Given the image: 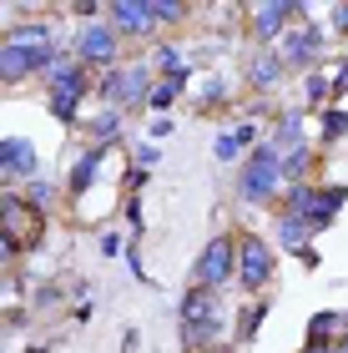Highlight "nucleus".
Wrapping results in <instances>:
<instances>
[{
  "instance_id": "a878e982",
  "label": "nucleus",
  "mask_w": 348,
  "mask_h": 353,
  "mask_svg": "<svg viewBox=\"0 0 348 353\" xmlns=\"http://www.w3.org/2000/svg\"><path fill=\"white\" fill-rule=\"evenodd\" d=\"M334 106V81H328V66L303 76V111H328Z\"/></svg>"
},
{
  "instance_id": "393cba45",
  "label": "nucleus",
  "mask_w": 348,
  "mask_h": 353,
  "mask_svg": "<svg viewBox=\"0 0 348 353\" xmlns=\"http://www.w3.org/2000/svg\"><path fill=\"white\" fill-rule=\"evenodd\" d=\"M192 81H197V76H192V66H187V71H177V76H162L147 106H152V111H172V106H177V96H187V91H192Z\"/></svg>"
},
{
  "instance_id": "2eb2a0df",
  "label": "nucleus",
  "mask_w": 348,
  "mask_h": 353,
  "mask_svg": "<svg viewBox=\"0 0 348 353\" xmlns=\"http://www.w3.org/2000/svg\"><path fill=\"white\" fill-rule=\"evenodd\" d=\"M0 172H6V187L36 182V176H41V152H36V141L10 132L6 141H0Z\"/></svg>"
},
{
  "instance_id": "2f4dec72",
  "label": "nucleus",
  "mask_w": 348,
  "mask_h": 353,
  "mask_svg": "<svg viewBox=\"0 0 348 353\" xmlns=\"http://www.w3.org/2000/svg\"><path fill=\"white\" fill-rule=\"evenodd\" d=\"M323 21H328V30H334V41L343 36L348 41V6L338 0V6H323Z\"/></svg>"
},
{
  "instance_id": "f704fd0d",
  "label": "nucleus",
  "mask_w": 348,
  "mask_h": 353,
  "mask_svg": "<svg viewBox=\"0 0 348 353\" xmlns=\"http://www.w3.org/2000/svg\"><path fill=\"white\" fill-rule=\"evenodd\" d=\"M126 272H132L136 283H152V278H147V263H141V248H136V243H126Z\"/></svg>"
},
{
  "instance_id": "b1692460",
  "label": "nucleus",
  "mask_w": 348,
  "mask_h": 353,
  "mask_svg": "<svg viewBox=\"0 0 348 353\" xmlns=\"http://www.w3.org/2000/svg\"><path fill=\"white\" fill-rule=\"evenodd\" d=\"M21 197H25V207L36 217H51L56 207H61V197H66V182H51V176H36V182H25L21 187Z\"/></svg>"
},
{
  "instance_id": "6ab92c4d",
  "label": "nucleus",
  "mask_w": 348,
  "mask_h": 353,
  "mask_svg": "<svg viewBox=\"0 0 348 353\" xmlns=\"http://www.w3.org/2000/svg\"><path fill=\"white\" fill-rule=\"evenodd\" d=\"M348 339V318L338 308H318L308 318V333H303V348H338Z\"/></svg>"
},
{
  "instance_id": "e433bc0d",
  "label": "nucleus",
  "mask_w": 348,
  "mask_h": 353,
  "mask_svg": "<svg viewBox=\"0 0 348 353\" xmlns=\"http://www.w3.org/2000/svg\"><path fill=\"white\" fill-rule=\"evenodd\" d=\"M318 263H323V258H318V248H303V252H298V268H308V272H313Z\"/></svg>"
},
{
  "instance_id": "c85d7f7f",
  "label": "nucleus",
  "mask_w": 348,
  "mask_h": 353,
  "mask_svg": "<svg viewBox=\"0 0 348 353\" xmlns=\"http://www.w3.org/2000/svg\"><path fill=\"white\" fill-rule=\"evenodd\" d=\"M192 15V6H182V0H152V21L156 26H177Z\"/></svg>"
},
{
  "instance_id": "58836bf2",
  "label": "nucleus",
  "mask_w": 348,
  "mask_h": 353,
  "mask_svg": "<svg viewBox=\"0 0 348 353\" xmlns=\"http://www.w3.org/2000/svg\"><path fill=\"white\" fill-rule=\"evenodd\" d=\"M303 353H338V348H303Z\"/></svg>"
},
{
  "instance_id": "c9c22d12",
  "label": "nucleus",
  "mask_w": 348,
  "mask_h": 353,
  "mask_svg": "<svg viewBox=\"0 0 348 353\" xmlns=\"http://www.w3.org/2000/svg\"><path fill=\"white\" fill-rule=\"evenodd\" d=\"M172 126H177L172 117H156V121L147 126V141H162V137H172Z\"/></svg>"
},
{
  "instance_id": "0eeeda50",
  "label": "nucleus",
  "mask_w": 348,
  "mask_h": 353,
  "mask_svg": "<svg viewBox=\"0 0 348 353\" xmlns=\"http://www.w3.org/2000/svg\"><path fill=\"white\" fill-rule=\"evenodd\" d=\"M273 278H278V243L258 228L237 232V288L247 298H267Z\"/></svg>"
},
{
  "instance_id": "9d476101",
  "label": "nucleus",
  "mask_w": 348,
  "mask_h": 353,
  "mask_svg": "<svg viewBox=\"0 0 348 353\" xmlns=\"http://www.w3.org/2000/svg\"><path fill=\"white\" fill-rule=\"evenodd\" d=\"M0 212H6V263H15L21 258V248L25 252H36L41 248V222L45 217H36L25 207V197H21V187H6V197H0Z\"/></svg>"
},
{
  "instance_id": "39448f33",
  "label": "nucleus",
  "mask_w": 348,
  "mask_h": 353,
  "mask_svg": "<svg viewBox=\"0 0 348 353\" xmlns=\"http://www.w3.org/2000/svg\"><path fill=\"white\" fill-rule=\"evenodd\" d=\"M343 207H348V182H303V187L283 192V212L303 217L308 228H313V237L334 228Z\"/></svg>"
},
{
  "instance_id": "ddd939ff",
  "label": "nucleus",
  "mask_w": 348,
  "mask_h": 353,
  "mask_svg": "<svg viewBox=\"0 0 348 353\" xmlns=\"http://www.w3.org/2000/svg\"><path fill=\"white\" fill-rule=\"evenodd\" d=\"M106 157H112L106 147H81V152L66 162V202H71V207H81V202L91 197V187H96L101 172H106Z\"/></svg>"
},
{
  "instance_id": "473e14b6",
  "label": "nucleus",
  "mask_w": 348,
  "mask_h": 353,
  "mask_svg": "<svg viewBox=\"0 0 348 353\" xmlns=\"http://www.w3.org/2000/svg\"><path fill=\"white\" fill-rule=\"evenodd\" d=\"M156 162H162V147H156V141H136V147H132V167H156Z\"/></svg>"
},
{
  "instance_id": "a211bd4d",
  "label": "nucleus",
  "mask_w": 348,
  "mask_h": 353,
  "mask_svg": "<svg viewBox=\"0 0 348 353\" xmlns=\"http://www.w3.org/2000/svg\"><path fill=\"white\" fill-rule=\"evenodd\" d=\"M267 141L288 157V152H298L308 141V111L303 106H293V111H278L273 121H267Z\"/></svg>"
},
{
  "instance_id": "20e7f679",
  "label": "nucleus",
  "mask_w": 348,
  "mask_h": 353,
  "mask_svg": "<svg viewBox=\"0 0 348 353\" xmlns=\"http://www.w3.org/2000/svg\"><path fill=\"white\" fill-rule=\"evenodd\" d=\"M283 192H288V176H283V152L273 141H258L247 152V162L237 167V202L243 207H283Z\"/></svg>"
},
{
  "instance_id": "cd10ccee",
  "label": "nucleus",
  "mask_w": 348,
  "mask_h": 353,
  "mask_svg": "<svg viewBox=\"0 0 348 353\" xmlns=\"http://www.w3.org/2000/svg\"><path fill=\"white\" fill-rule=\"evenodd\" d=\"M223 101H232L227 76H202V86H197V96H192V106H197V111H207V106H223Z\"/></svg>"
},
{
  "instance_id": "dca6fc26",
  "label": "nucleus",
  "mask_w": 348,
  "mask_h": 353,
  "mask_svg": "<svg viewBox=\"0 0 348 353\" xmlns=\"http://www.w3.org/2000/svg\"><path fill=\"white\" fill-rule=\"evenodd\" d=\"M106 21L116 26L121 41H152V0H112L106 6Z\"/></svg>"
},
{
  "instance_id": "bb28decb",
  "label": "nucleus",
  "mask_w": 348,
  "mask_h": 353,
  "mask_svg": "<svg viewBox=\"0 0 348 353\" xmlns=\"http://www.w3.org/2000/svg\"><path fill=\"white\" fill-rule=\"evenodd\" d=\"M343 137H348V106H328V111H318V147L334 152Z\"/></svg>"
},
{
  "instance_id": "423d86ee",
  "label": "nucleus",
  "mask_w": 348,
  "mask_h": 353,
  "mask_svg": "<svg viewBox=\"0 0 348 353\" xmlns=\"http://www.w3.org/2000/svg\"><path fill=\"white\" fill-rule=\"evenodd\" d=\"M156 81H162V76L147 66V56L126 61V66H112V71L96 76V101L101 106H116V111H141V106L152 101Z\"/></svg>"
},
{
  "instance_id": "f8f14e48",
  "label": "nucleus",
  "mask_w": 348,
  "mask_h": 353,
  "mask_svg": "<svg viewBox=\"0 0 348 353\" xmlns=\"http://www.w3.org/2000/svg\"><path fill=\"white\" fill-rule=\"evenodd\" d=\"M308 6H298V0H267V6H247V36L252 46H278L288 30L303 21Z\"/></svg>"
},
{
  "instance_id": "1a4fd4ad",
  "label": "nucleus",
  "mask_w": 348,
  "mask_h": 353,
  "mask_svg": "<svg viewBox=\"0 0 348 353\" xmlns=\"http://www.w3.org/2000/svg\"><path fill=\"white\" fill-rule=\"evenodd\" d=\"M318 15H323V10H313V6H308V10H303V21H298L288 36L278 41V56L288 61V71H303V76H308V71H318V66H323L328 46H334V30H328Z\"/></svg>"
},
{
  "instance_id": "7ed1b4c3",
  "label": "nucleus",
  "mask_w": 348,
  "mask_h": 353,
  "mask_svg": "<svg viewBox=\"0 0 348 353\" xmlns=\"http://www.w3.org/2000/svg\"><path fill=\"white\" fill-rule=\"evenodd\" d=\"M96 96V71H86L76 56L56 61V71L45 76V111H51V121H61L66 132H81L86 117L81 106Z\"/></svg>"
},
{
  "instance_id": "412c9836",
  "label": "nucleus",
  "mask_w": 348,
  "mask_h": 353,
  "mask_svg": "<svg viewBox=\"0 0 348 353\" xmlns=\"http://www.w3.org/2000/svg\"><path fill=\"white\" fill-rule=\"evenodd\" d=\"M267 237H273V243H278V252H293V258H298V252H303V248H313V228H308L303 217L283 212V207L273 212V228H267Z\"/></svg>"
},
{
  "instance_id": "7c9ffc66",
  "label": "nucleus",
  "mask_w": 348,
  "mask_h": 353,
  "mask_svg": "<svg viewBox=\"0 0 348 353\" xmlns=\"http://www.w3.org/2000/svg\"><path fill=\"white\" fill-rule=\"evenodd\" d=\"M126 243H132V237H121L116 228H101V232H96V252H101V258H116V252H126Z\"/></svg>"
},
{
  "instance_id": "f257e3e1",
  "label": "nucleus",
  "mask_w": 348,
  "mask_h": 353,
  "mask_svg": "<svg viewBox=\"0 0 348 353\" xmlns=\"http://www.w3.org/2000/svg\"><path fill=\"white\" fill-rule=\"evenodd\" d=\"M71 51L61 46V30L56 21H25V26H6V41H0V81L6 86H21L30 76H51L56 61H66Z\"/></svg>"
},
{
  "instance_id": "c756f323",
  "label": "nucleus",
  "mask_w": 348,
  "mask_h": 353,
  "mask_svg": "<svg viewBox=\"0 0 348 353\" xmlns=\"http://www.w3.org/2000/svg\"><path fill=\"white\" fill-rule=\"evenodd\" d=\"M121 212H126V228H132V243H141V232H147V207H141V197H126Z\"/></svg>"
},
{
  "instance_id": "4c0bfd02",
  "label": "nucleus",
  "mask_w": 348,
  "mask_h": 353,
  "mask_svg": "<svg viewBox=\"0 0 348 353\" xmlns=\"http://www.w3.org/2000/svg\"><path fill=\"white\" fill-rule=\"evenodd\" d=\"M136 348H141V333L126 328V333H121V353H136Z\"/></svg>"
},
{
  "instance_id": "5701e85b",
  "label": "nucleus",
  "mask_w": 348,
  "mask_h": 353,
  "mask_svg": "<svg viewBox=\"0 0 348 353\" xmlns=\"http://www.w3.org/2000/svg\"><path fill=\"white\" fill-rule=\"evenodd\" d=\"M273 313V298H252L243 313H237V323H232V353H243L252 339L263 333V318Z\"/></svg>"
},
{
  "instance_id": "9b49d317",
  "label": "nucleus",
  "mask_w": 348,
  "mask_h": 353,
  "mask_svg": "<svg viewBox=\"0 0 348 353\" xmlns=\"http://www.w3.org/2000/svg\"><path fill=\"white\" fill-rule=\"evenodd\" d=\"M71 56L81 61L86 71H112V66H121V36H116V26L112 21H96V26H81L71 36Z\"/></svg>"
},
{
  "instance_id": "6e6552de",
  "label": "nucleus",
  "mask_w": 348,
  "mask_h": 353,
  "mask_svg": "<svg viewBox=\"0 0 348 353\" xmlns=\"http://www.w3.org/2000/svg\"><path fill=\"white\" fill-rule=\"evenodd\" d=\"M232 283H237V232L223 228V232H212L207 243H202L187 288H202V293H227Z\"/></svg>"
},
{
  "instance_id": "f03ea898",
  "label": "nucleus",
  "mask_w": 348,
  "mask_h": 353,
  "mask_svg": "<svg viewBox=\"0 0 348 353\" xmlns=\"http://www.w3.org/2000/svg\"><path fill=\"white\" fill-rule=\"evenodd\" d=\"M177 328H182V348L187 353H212L223 339L232 348V318L223 308V293L187 288V293L177 298Z\"/></svg>"
},
{
  "instance_id": "4468645a",
  "label": "nucleus",
  "mask_w": 348,
  "mask_h": 353,
  "mask_svg": "<svg viewBox=\"0 0 348 353\" xmlns=\"http://www.w3.org/2000/svg\"><path fill=\"white\" fill-rule=\"evenodd\" d=\"M243 76H247V91L273 96L283 81H288V61L278 56V46H252L247 61H243Z\"/></svg>"
},
{
  "instance_id": "72a5a7b5",
  "label": "nucleus",
  "mask_w": 348,
  "mask_h": 353,
  "mask_svg": "<svg viewBox=\"0 0 348 353\" xmlns=\"http://www.w3.org/2000/svg\"><path fill=\"white\" fill-rule=\"evenodd\" d=\"M147 176H152L147 167H126V176H121V192H126V197H136V192L147 187Z\"/></svg>"
},
{
  "instance_id": "4be33fe9",
  "label": "nucleus",
  "mask_w": 348,
  "mask_h": 353,
  "mask_svg": "<svg viewBox=\"0 0 348 353\" xmlns=\"http://www.w3.org/2000/svg\"><path fill=\"white\" fill-rule=\"evenodd\" d=\"M318 162H323V147H318V141H303L298 152H288V157H283V176H288V187L318 182Z\"/></svg>"
},
{
  "instance_id": "aec40b11",
  "label": "nucleus",
  "mask_w": 348,
  "mask_h": 353,
  "mask_svg": "<svg viewBox=\"0 0 348 353\" xmlns=\"http://www.w3.org/2000/svg\"><path fill=\"white\" fill-rule=\"evenodd\" d=\"M81 137H86V147H121V137H126V111H116V106H101L96 117H91L86 126H81Z\"/></svg>"
},
{
  "instance_id": "ea45409f",
  "label": "nucleus",
  "mask_w": 348,
  "mask_h": 353,
  "mask_svg": "<svg viewBox=\"0 0 348 353\" xmlns=\"http://www.w3.org/2000/svg\"><path fill=\"white\" fill-rule=\"evenodd\" d=\"M343 318H348V308H343Z\"/></svg>"
},
{
  "instance_id": "f3484780",
  "label": "nucleus",
  "mask_w": 348,
  "mask_h": 353,
  "mask_svg": "<svg viewBox=\"0 0 348 353\" xmlns=\"http://www.w3.org/2000/svg\"><path fill=\"white\" fill-rule=\"evenodd\" d=\"M258 141H263V126L243 117V121L232 126V132H217V137H212V157H217L223 167H243V162H247L243 152H252Z\"/></svg>"
}]
</instances>
